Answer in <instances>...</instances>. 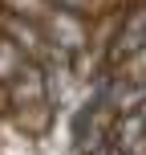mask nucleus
Returning <instances> with one entry per match:
<instances>
[{
  "mask_svg": "<svg viewBox=\"0 0 146 155\" xmlns=\"http://www.w3.org/2000/svg\"><path fill=\"white\" fill-rule=\"evenodd\" d=\"M138 53L146 57V12L130 21V29L118 37V49H114V57H122V61H134Z\"/></svg>",
  "mask_w": 146,
  "mask_h": 155,
  "instance_id": "nucleus-1",
  "label": "nucleus"
}]
</instances>
